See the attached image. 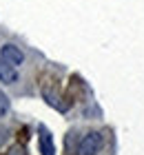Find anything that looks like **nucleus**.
<instances>
[{"mask_svg": "<svg viewBox=\"0 0 144 155\" xmlns=\"http://www.w3.org/2000/svg\"><path fill=\"white\" fill-rule=\"evenodd\" d=\"M104 146V137L100 131H91L80 140L78 144V155H98Z\"/></svg>", "mask_w": 144, "mask_h": 155, "instance_id": "1", "label": "nucleus"}, {"mask_svg": "<svg viewBox=\"0 0 144 155\" xmlns=\"http://www.w3.org/2000/svg\"><path fill=\"white\" fill-rule=\"evenodd\" d=\"M0 58H2L5 62H9L11 67H18L25 62V53L20 51V47L16 45H2V49H0Z\"/></svg>", "mask_w": 144, "mask_h": 155, "instance_id": "2", "label": "nucleus"}, {"mask_svg": "<svg viewBox=\"0 0 144 155\" xmlns=\"http://www.w3.org/2000/svg\"><path fill=\"white\" fill-rule=\"evenodd\" d=\"M40 153L42 155H55V144L53 137L45 126H40Z\"/></svg>", "mask_w": 144, "mask_h": 155, "instance_id": "3", "label": "nucleus"}, {"mask_svg": "<svg viewBox=\"0 0 144 155\" xmlns=\"http://www.w3.org/2000/svg\"><path fill=\"white\" fill-rule=\"evenodd\" d=\"M0 80L7 82V84H13L18 80V73H16V67H11L9 62H5L0 58Z\"/></svg>", "mask_w": 144, "mask_h": 155, "instance_id": "4", "label": "nucleus"}, {"mask_svg": "<svg viewBox=\"0 0 144 155\" xmlns=\"http://www.w3.org/2000/svg\"><path fill=\"white\" fill-rule=\"evenodd\" d=\"M7 111H9V97H7L2 91H0V117H5Z\"/></svg>", "mask_w": 144, "mask_h": 155, "instance_id": "5", "label": "nucleus"}]
</instances>
